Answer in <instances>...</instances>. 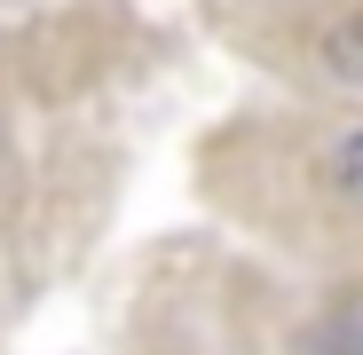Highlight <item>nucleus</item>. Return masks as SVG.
<instances>
[{
	"instance_id": "nucleus-1",
	"label": "nucleus",
	"mask_w": 363,
	"mask_h": 355,
	"mask_svg": "<svg viewBox=\"0 0 363 355\" xmlns=\"http://www.w3.org/2000/svg\"><path fill=\"white\" fill-rule=\"evenodd\" d=\"M324 47H332V72L363 87V16H347V24H332V40H324Z\"/></svg>"
},
{
	"instance_id": "nucleus-2",
	"label": "nucleus",
	"mask_w": 363,
	"mask_h": 355,
	"mask_svg": "<svg viewBox=\"0 0 363 355\" xmlns=\"http://www.w3.org/2000/svg\"><path fill=\"white\" fill-rule=\"evenodd\" d=\"M332 182H340V198H355V205H363V127L332 150Z\"/></svg>"
}]
</instances>
